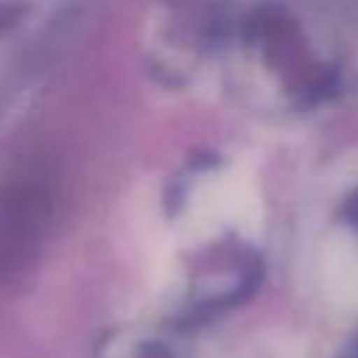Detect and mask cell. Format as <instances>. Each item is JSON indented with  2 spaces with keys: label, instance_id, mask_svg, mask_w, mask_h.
Here are the masks:
<instances>
[{
  "label": "cell",
  "instance_id": "1",
  "mask_svg": "<svg viewBox=\"0 0 358 358\" xmlns=\"http://www.w3.org/2000/svg\"><path fill=\"white\" fill-rule=\"evenodd\" d=\"M56 213L48 168H25L0 185V271L20 268L42 243Z\"/></svg>",
  "mask_w": 358,
  "mask_h": 358
},
{
  "label": "cell",
  "instance_id": "2",
  "mask_svg": "<svg viewBox=\"0 0 358 358\" xmlns=\"http://www.w3.org/2000/svg\"><path fill=\"white\" fill-rule=\"evenodd\" d=\"M327 291L338 305H358V246L344 241L327 255L324 263Z\"/></svg>",
  "mask_w": 358,
  "mask_h": 358
}]
</instances>
